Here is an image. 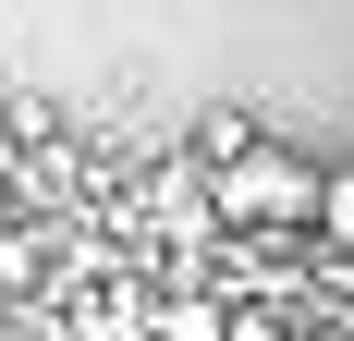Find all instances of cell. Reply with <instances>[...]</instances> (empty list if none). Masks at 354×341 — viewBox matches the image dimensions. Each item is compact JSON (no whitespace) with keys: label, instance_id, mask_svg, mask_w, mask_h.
Returning a JSON list of instances; mask_svg holds the SVG:
<instances>
[{"label":"cell","instance_id":"6da1fadb","mask_svg":"<svg viewBox=\"0 0 354 341\" xmlns=\"http://www.w3.org/2000/svg\"><path fill=\"white\" fill-rule=\"evenodd\" d=\"M318 183H330V170L306 159V146L257 135L245 159L208 170V220H220V232H257V244H293V232H318Z\"/></svg>","mask_w":354,"mask_h":341},{"label":"cell","instance_id":"7a4b0ae2","mask_svg":"<svg viewBox=\"0 0 354 341\" xmlns=\"http://www.w3.org/2000/svg\"><path fill=\"white\" fill-rule=\"evenodd\" d=\"M147 341H232V305L183 280V293H159V305H147Z\"/></svg>","mask_w":354,"mask_h":341},{"label":"cell","instance_id":"3957f363","mask_svg":"<svg viewBox=\"0 0 354 341\" xmlns=\"http://www.w3.org/2000/svg\"><path fill=\"white\" fill-rule=\"evenodd\" d=\"M183 146H196V170H220V159H245V146H257V110H245V98H220V110H196V135H183Z\"/></svg>","mask_w":354,"mask_h":341},{"label":"cell","instance_id":"277c9868","mask_svg":"<svg viewBox=\"0 0 354 341\" xmlns=\"http://www.w3.org/2000/svg\"><path fill=\"white\" fill-rule=\"evenodd\" d=\"M49 256H62V244L37 232V220H25V232H0V293H37V280H49Z\"/></svg>","mask_w":354,"mask_h":341},{"label":"cell","instance_id":"5b68a950","mask_svg":"<svg viewBox=\"0 0 354 341\" xmlns=\"http://www.w3.org/2000/svg\"><path fill=\"white\" fill-rule=\"evenodd\" d=\"M318 244H330V256H354V159L318 183Z\"/></svg>","mask_w":354,"mask_h":341},{"label":"cell","instance_id":"8992f818","mask_svg":"<svg viewBox=\"0 0 354 341\" xmlns=\"http://www.w3.org/2000/svg\"><path fill=\"white\" fill-rule=\"evenodd\" d=\"M232 341H306L293 317H269V305H232Z\"/></svg>","mask_w":354,"mask_h":341},{"label":"cell","instance_id":"52a82bcc","mask_svg":"<svg viewBox=\"0 0 354 341\" xmlns=\"http://www.w3.org/2000/svg\"><path fill=\"white\" fill-rule=\"evenodd\" d=\"M0 170H12V122H0Z\"/></svg>","mask_w":354,"mask_h":341}]
</instances>
